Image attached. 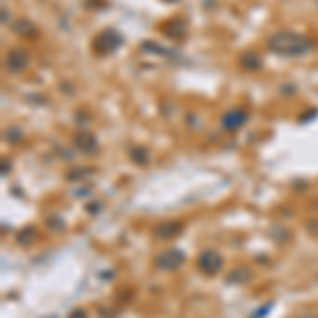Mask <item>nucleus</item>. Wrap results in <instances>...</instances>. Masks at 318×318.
Segmentation results:
<instances>
[{"label":"nucleus","instance_id":"1","mask_svg":"<svg viewBox=\"0 0 318 318\" xmlns=\"http://www.w3.org/2000/svg\"><path fill=\"white\" fill-rule=\"evenodd\" d=\"M270 47L274 49L276 53L297 55V53L308 51L310 42L303 36H297V34H293V32H282V34H276V36L270 38Z\"/></svg>","mask_w":318,"mask_h":318}]
</instances>
